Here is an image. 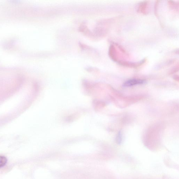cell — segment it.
Returning <instances> with one entry per match:
<instances>
[{"mask_svg": "<svg viewBox=\"0 0 179 179\" xmlns=\"http://www.w3.org/2000/svg\"><path fill=\"white\" fill-rule=\"evenodd\" d=\"M109 55L113 61H118L117 54L115 47L113 45H111L109 49Z\"/></svg>", "mask_w": 179, "mask_h": 179, "instance_id": "obj_3", "label": "cell"}, {"mask_svg": "<svg viewBox=\"0 0 179 179\" xmlns=\"http://www.w3.org/2000/svg\"><path fill=\"white\" fill-rule=\"evenodd\" d=\"M7 162V159L4 156L0 155V168L6 165Z\"/></svg>", "mask_w": 179, "mask_h": 179, "instance_id": "obj_5", "label": "cell"}, {"mask_svg": "<svg viewBox=\"0 0 179 179\" xmlns=\"http://www.w3.org/2000/svg\"><path fill=\"white\" fill-rule=\"evenodd\" d=\"M146 59H144L138 62H131L125 61H118V64L122 66L129 68H137L142 66L146 61Z\"/></svg>", "mask_w": 179, "mask_h": 179, "instance_id": "obj_1", "label": "cell"}, {"mask_svg": "<svg viewBox=\"0 0 179 179\" xmlns=\"http://www.w3.org/2000/svg\"><path fill=\"white\" fill-rule=\"evenodd\" d=\"M145 80L132 79L126 81L123 84V87H130L136 85L143 84H145Z\"/></svg>", "mask_w": 179, "mask_h": 179, "instance_id": "obj_2", "label": "cell"}, {"mask_svg": "<svg viewBox=\"0 0 179 179\" xmlns=\"http://www.w3.org/2000/svg\"><path fill=\"white\" fill-rule=\"evenodd\" d=\"M116 141L118 144L120 145L122 142V134L121 131L118 133L116 138Z\"/></svg>", "mask_w": 179, "mask_h": 179, "instance_id": "obj_6", "label": "cell"}, {"mask_svg": "<svg viewBox=\"0 0 179 179\" xmlns=\"http://www.w3.org/2000/svg\"><path fill=\"white\" fill-rule=\"evenodd\" d=\"M148 7V2L144 1L140 2L138 5V11L140 13L145 14L147 11Z\"/></svg>", "mask_w": 179, "mask_h": 179, "instance_id": "obj_4", "label": "cell"}]
</instances>
